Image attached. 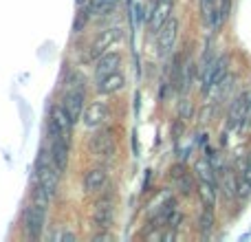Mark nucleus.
Segmentation results:
<instances>
[{
  "label": "nucleus",
  "instance_id": "19",
  "mask_svg": "<svg viewBox=\"0 0 251 242\" xmlns=\"http://www.w3.org/2000/svg\"><path fill=\"white\" fill-rule=\"evenodd\" d=\"M229 11H231V0H221V2H218V9H214L209 24H212L214 29H218V26L229 18Z\"/></svg>",
  "mask_w": 251,
  "mask_h": 242
},
{
  "label": "nucleus",
  "instance_id": "1",
  "mask_svg": "<svg viewBox=\"0 0 251 242\" xmlns=\"http://www.w3.org/2000/svg\"><path fill=\"white\" fill-rule=\"evenodd\" d=\"M60 174L62 172L51 161V156H49V161L44 156H40L38 165H35V181H38V196L44 203L55 196L57 185H60Z\"/></svg>",
  "mask_w": 251,
  "mask_h": 242
},
{
  "label": "nucleus",
  "instance_id": "8",
  "mask_svg": "<svg viewBox=\"0 0 251 242\" xmlns=\"http://www.w3.org/2000/svg\"><path fill=\"white\" fill-rule=\"evenodd\" d=\"M172 9H174V0H152V9H150V31L159 33L163 29V24L172 18Z\"/></svg>",
  "mask_w": 251,
  "mask_h": 242
},
{
  "label": "nucleus",
  "instance_id": "20",
  "mask_svg": "<svg viewBox=\"0 0 251 242\" xmlns=\"http://www.w3.org/2000/svg\"><path fill=\"white\" fill-rule=\"evenodd\" d=\"M199 192H201V198H203L205 207H214V203H216V185L214 183L199 181Z\"/></svg>",
  "mask_w": 251,
  "mask_h": 242
},
{
  "label": "nucleus",
  "instance_id": "16",
  "mask_svg": "<svg viewBox=\"0 0 251 242\" xmlns=\"http://www.w3.org/2000/svg\"><path fill=\"white\" fill-rule=\"evenodd\" d=\"M119 0H88L86 2V13L88 16H108L117 9Z\"/></svg>",
  "mask_w": 251,
  "mask_h": 242
},
{
  "label": "nucleus",
  "instance_id": "13",
  "mask_svg": "<svg viewBox=\"0 0 251 242\" xmlns=\"http://www.w3.org/2000/svg\"><path fill=\"white\" fill-rule=\"evenodd\" d=\"M124 86H126V75L119 73V71H115V73H110L108 77L100 79L95 88L100 95H115V93H119Z\"/></svg>",
  "mask_w": 251,
  "mask_h": 242
},
{
  "label": "nucleus",
  "instance_id": "3",
  "mask_svg": "<svg viewBox=\"0 0 251 242\" xmlns=\"http://www.w3.org/2000/svg\"><path fill=\"white\" fill-rule=\"evenodd\" d=\"M227 77V57H214V60H207L203 66V75H201V84H203V91H212V88L221 86Z\"/></svg>",
  "mask_w": 251,
  "mask_h": 242
},
{
  "label": "nucleus",
  "instance_id": "24",
  "mask_svg": "<svg viewBox=\"0 0 251 242\" xmlns=\"http://www.w3.org/2000/svg\"><path fill=\"white\" fill-rule=\"evenodd\" d=\"M57 240H75V234H71V231H62V234L55 236Z\"/></svg>",
  "mask_w": 251,
  "mask_h": 242
},
{
  "label": "nucleus",
  "instance_id": "9",
  "mask_svg": "<svg viewBox=\"0 0 251 242\" xmlns=\"http://www.w3.org/2000/svg\"><path fill=\"white\" fill-rule=\"evenodd\" d=\"M84 101H86V91H84V86H79V88H71V91L66 93L62 106L69 110L73 121H79L84 115Z\"/></svg>",
  "mask_w": 251,
  "mask_h": 242
},
{
  "label": "nucleus",
  "instance_id": "12",
  "mask_svg": "<svg viewBox=\"0 0 251 242\" xmlns=\"http://www.w3.org/2000/svg\"><path fill=\"white\" fill-rule=\"evenodd\" d=\"M119 64H122V55L119 53H104L95 64V79L100 82V79L108 77L110 73H115L119 69Z\"/></svg>",
  "mask_w": 251,
  "mask_h": 242
},
{
  "label": "nucleus",
  "instance_id": "15",
  "mask_svg": "<svg viewBox=\"0 0 251 242\" xmlns=\"http://www.w3.org/2000/svg\"><path fill=\"white\" fill-rule=\"evenodd\" d=\"M93 222H95L97 229H108L110 222H113V203L110 200L97 203L95 214H93Z\"/></svg>",
  "mask_w": 251,
  "mask_h": 242
},
{
  "label": "nucleus",
  "instance_id": "6",
  "mask_svg": "<svg viewBox=\"0 0 251 242\" xmlns=\"http://www.w3.org/2000/svg\"><path fill=\"white\" fill-rule=\"evenodd\" d=\"M108 117H110V108L106 101H91V104L84 108L82 123H84V128L95 130V128H101Z\"/></svg>",
  "mask_w": 251,
  "mask_h": 242
},
{
  "label": "nucleus",
  "instance_id": "4",
  "mask_svg": "<svg viewBox=\"0 0 251 242\" xmlns=\"http://www.w3.org/2000/svg\"><path fill=\"white\" fill-rule=\"evenodd\" d=\"M122 38V26H108V29H104L100 35H97L95 40L91 42V47H88V57L86 60H100L104 53H108V48L113 47L117 40Z\"/></svg>",
  "mask_w": 251,
  "mask_h": 242
},
{
  "label": "nucleus",
  "instance_id": "7",
  "mask_svg": "<svg viewBox=\"0 0 251 242\" xmlns=\"http://www.w3.org/2000/svg\"><path fill=\"white\" fill-rule=\"evenodd\" d=\"M159 38H156V47H159V55L168 57L172 53V48L176 47V38H178V20L176 18H170L163 24V29L159 31Z\"/></svg>",
  "mask_w": 251,
  "mask_h": 242
},
{
  "label": "nucleus",
  "instance_id": "25",
  "mask_svg": "<svg viewBox=\"0 0 251 242\" xmlns=\"http://www.w3.org/2000/svg\"><path fill=\"white\" fill-rule=\"evenodd\" d=\"M77 2H79V4H82V2H84V0H77Z\"/></svg>",
  "mask_w": 251,
  "mask_h": 242
},
{
  "label": "nucleus",
  "instance_id": "21",
  "mask_svg": "<svg viewBox=\"0 0 251 242\" xmlns=\"http://www.w3.org/2000/svg\"><path fill=\"white\" fill-rule=\"evenodd\" d=\"M212 227H214V212H212V207H205L199 218V229L203 231V234H209Z\"/></svg>",
  "mask_w": 251,
  "mask_h": 242
},
{
  "label": "nucleus",
  "instance_id": "23",
  "mask_svg": "<svg viewBox=\"0 0 251 242\" xmlns=\"http://www.w3.org/2000/svg\"><path fill=\"white\" fill-rule=\"evenodd\" d=\"M192 115V106L187 104L185 99H183V104H181V117H190Z\"/></svg>",
  "mask_w": 251,
  "mask_h": 242
},
{
  "label": "nucleus",
  "instance_id": "14",
  "mask_svg": "<svg viewBox=\"0 0 251 242\" xmlns=\"http://www.w3.org/2000/svg\"><path fill=\"white\" fill-rule=\"evenodd\" d=\"M106 183H108V172H106V168H93L86 172V176H84V190L86 192H101L106 187Z\"/></svg>",
  "mask_w": 251,
  "mask_h": 242
},
{
  "label": "nucleus",
  "instance_id": "2",
  "mask_svg": "<svg viewBox=\"0 0 251 242\" xmlns=\"http://www.w3.org/2000/svg\"><path fill=\"white\" fill-rule=\"evenodd\" d=\"M44 227H47V207L44 203H33L25 209L22 214V229H25L26 238L38 240L42 236Z\"/></svg>",
  "mask_w": 251,
  "mask_h": 242
},
{
  "label": "nucleus",
  "instance_id": "22",
  "mask_svg": "<svg viewBox=\"0 0 251 242\" xmlns=\"http://www.w3.org/2000/svg\"><path fill=\"white\" fill-rule=\"evenodd\" d=\"M176 187L181 190L183 196H190L192 192H194V183H192V176H190V174H183V176L176 181Z\"/></svg>",
  "mask_w": 251,
  "mask_h": 242
},
{
  "label": "nucleus",
  "instance_id": "18",
  "mask_svg": "<svg viewBox=\"0 0 251 242\" xmlns=\"http://www.w3.org/2000/svg\"><path fill=\"white\" fill-rule=\"evenodd\" d=\"M93 150L97 152V154H115V143H113V137L110 134H97L95 139H93Z\"/></svg>",
  "mask_w": 251,
  "mask_h": 242
},
{
  "label": "nucleus",
  "instance_id": "10",
  "mask_svg": "<svg viewBox=\"0 0 251 242\" xmlns=\"http://www.w3.org/2000/svg\"><path fill=\"white\" fill-rule=\"evenodd\" d=\"M249 99H251V93H243V95L231 104L229 119H227L229 128H240V125H245V119L249 117V106H251Z\"/></svg>",
  "mask_w": 251,
  "mask_h": 242
},
{
  "label": "nucleus",
  "instance_id": "11",
  "mask_svg": "<svg viewBox=\"0 0 251 242\" xmlns=\"http://www.w3.org/2000/svg\"><path fill=\"white\" fill-rule=\"evenodd\" d=\"M49 156H51V161L57 165V169L64 172L66 165H69V139H62V137L51 139Z\"/></svg>",
  "mask_w": 251,
  "mask_h": 242
},
{
  "label": "nucleus",
  "instance_id": "5",
  "mask_svg": "<svg viewBox=\"0 0 251 242\" xmlns=\"http://www.w3.org/2000/svg\"><path fill=\"white\" fill-rule=\"evenodd\" d=\"M73 117L69 115V110L64 106H55L51 110V119H49V137L55 139V137H62V139H69L71 137V130H73Z\"/></svg>",
  "mask_w": 251,
  "mask_h": 242
},
{
  "label": "nucleus",
  "instance_id": "17",
  "mask_svg": "<svg viewBox=\"0 0 251 242\" xmlns=\"http://www.w3.org/2000/svg\"><path fill=\"white\" fill-rule=\"evenodd\" d=\"M194 172H196V178H199V181L214 183V185H216V174H214V165L207 161V156H203V159L196 161Z\"/></svg>",
  "mask_w": 251,
  "mask_h": 242
}]
</instances>
